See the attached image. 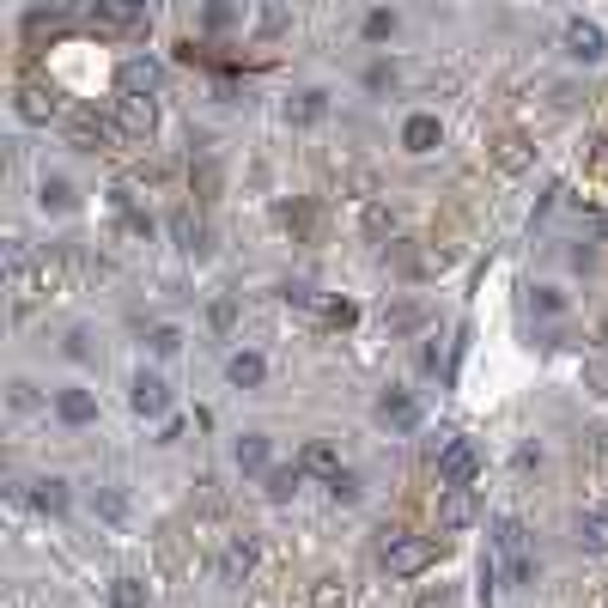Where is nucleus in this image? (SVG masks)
I'll list each match as a JSON object with an SVG mask.
<instances>
[{"label":"nucleus","instance_id":"obj_13","mask_svg":"<svg viewBox=\"0 0 608 608\" xmlns=\"http://www.w3.org/2000/svg\"><path fill=\"white\" fill-rule=\"evenodd\" d=\"M438 140H444L438 116H408V122H402V146L414 152V159H426V152H438Z\"/></svg>","mask_w":608,"mask_h":608},{"label":"nucleus","instance_id":"obj_19","mask_svg":"<svg viewBox=\"0 0 608 608\" xmlns=\"http://www.w3.org/2000/svg\"><path fill=\"white\" fill-rule=\"evenodd\" d=\"M298 487H304V463H292V469H268V499H274V505H286Z\"/></svg>","mask_w":608,"mask_h":608},{"label":"nucleus","instance_id":"obj_12","mask_svg":"<svg viewBox=\"0 0 608 608\" xmlns=\"http://www.w3.org/2000/svg\"><path fill=\"white\" fill-rule=\"evenodd\" d=\"M55 110H61L55 86H43V80H25V86H19V116H25V122H55Z\"/></svg>","mask_w":608,"mask_h":608},{"label":"nucleus","instance_id":"obj_39","mask_svg":"<svg viewBox=\"0 0 608 608\" xmlns=\"http://www.w3.org/2000/svg\"><path fill=\"white\" fill-rule=\"evenodd\" d=\"M232 317H238V311H232V298H219V304H213V329H232Z\"/></svg>","mask_w":608,"mask_h":608},{"label":"nucleus","instance_id":"obj_14","mask_svg":"<svg viewBox=\"0 0 608 608\" xmlns=\"http://www.w3.org/2000/svg\"><path fill=\"white\" fill-rule=\"evenodd\" d=\"M171 238H177V250H183V256H207V219H195L189 207H183V213H171Z\"/></svg>","mask_w":608,"mask_h":608},{"label":"nucleus","instance_id":"obj_7","mask_svg":"<svg viewBox=\"0 0 608 608\" xmlns=\"http://www.w3.org/2000/svg\"><path fill=\"white\" fill-rule=\"evenodd\" d=\"M475 517H481V493H475V481L438 493V523H444V529H469Z\"/></svg>","mask_w":608,"mask_h":608},{"label":"nucleus","instance_id":"obj_36","mask_svg":"<svg viewBox=\"0 0 608 608\" xmlns=\"http://www.w3.org/2000/svg\"><path fill=\"white\" fill-rule=\"evenodd\" d=\"M98 511H104L110 523H122V511H128V505H122V493H98Z\"/></svg>","mask_w":608,"mask_h":608},{"label":"nucleus","instance_id":"obj_16","mask_svg":"<svg viewBox=\"0 0 608 608\" xmlns=\"http://www.w3.org/2000/svg\"><path fill=\"white\" fill-rule=\"evenodd\" d=\"M225 377H232V390H256L262 377H268V359H262V353H232Z\"/></svg>","mask_w":608,"mask_h":608},{"label":"nucleus","instance_id":"obj_31","mask_svg":"<svg viewBox=\"0 0 608 608\" xmlns=\"http://www.w3.org/2000/svg\"><path fill=\"white\" fill-rule=\"evenodd\" d=\"M323 317L341 323V329H353V323H359V304H353V298H329V304H323Z\"/></svg>","mask_w":608,"mask_h":608},{"label":"nucleus","instance_id":"obj_27","mask_svg":"<svg viewBox=\"0 0 608 608\" xmlns=\"http://www.w3.org/2000/svg\"><path fill=\"white\" fill-rule=\"evenodd\" d=\"M146 347H152V353H159V359H171V353L183 347V329H177V323H159V329H152V335H146Z\"/></svg>","mask_w":608,"mask_h":608},{"label":"nucleus","instance_id":"obj_38","mask_svg":"<svg viewBox=\"0 0 608 608\" xmlns=\"http://www.w3.org/2000/svg\"><path fill=\"white\" fill-rule=\"evenodd\" d=\"M13 408L31 414V408H37V390H31V384H13Z\"/></svg>","mask_w":608,"mask_h":608},{"label":"nucleus","instance_id":"obj_35","mask_svg":"<svg viewBox=\"0 0 608 608\" xmlns=\"http://www.w3.org/2000/svg\"><path fill=\"white\" fill-rule=\"evenodd\" d=\"M499 165H505V171H523V140H505V146H499Z\"/></svg>","mask_w":608,"mask_h":608},{"label":"nucleus","instance_id":"obj_2","mask_svg":"<svg viewBox=\"0 0 608 608\" xmlns=\"http://www.w3.org/2000/svg\"><path fill=\"white\" fill-rule=\"evenodd\" d=\"M86 31L92 37H140L146 31V0H92Z\"/></svg>","mask_w":608,"mask_h":608},{"label":"nucleus","instance_id":"obj_1","mask_svg":"<svg viewBox=\"0 0 608 608\" xmlns=\"http://www.w3.org/2000/svg\"><path fill=\"white\" fill-rule=\"evenodd\" d=\"M493 548H499V566H505L511 584H529V578H536V548H529V529H523L517 517H499V523H493Z\"/></svg>","mask_w":608,"mask_h":608},{"label":"nucleus","instance_id":"obj_15","mask_svg":"<svg viewBox=\"0 0 608 608\" xmlns=\"http://www.w3.org/2000/svg\"><path fill=\"white\" fill-rule=\"evenodd\" d=\"M55 414H61L67 426H92V420H98V396H92V390H61V396H55Z\"/></svg>","mask_w":608,"mask_h":608},{"label":"nucleus","instance_id":"obj_33","mask_svg":"<svg viewBox=\"0 0 608 608\" xmlns=\"http://www.w3.org/2000/svg\"><path fill=\"white\" fill-rule=\"evenodd\" d=\"M365 86H371V92H390V86H396V67H390V61H371Z\"/></svg>","mask_w":608,"mask_h":608},{"label":"nucleus","instance_id":"obj_25","mask_svg":"<svg viewBox=\"0 0 608 608\" xmlns=\"http://www.w3.org/2000/svg\"><path fill=\"white\" fill-rule=\"evenodd\" d=\"M396 37V13L390 7H371L365 13V43H390Z\"/></svg>","mask_w":608,"mask_h":608},{"label":"nucleus","instance_id":"obj_24","mask_svg":"<svg viewBox=\"0 0 608 608\" xmlns=\"http://www.w3.org/2000/svg\"><path fill=\"white\" fill-rule=\"evenodd\" d=\"M250 566H256V548H250V542H232V548L219 554V572H225V578H244Z\"/></svg>","mask_w":608,"mask_h":608},{"label":"nucleus","instance_id":"obj_5","mask_svg":"<svg viewBox=\"0 0 608 608\" xmlns=\"http://www.w3.org/2000/svg\"><path fill=\"white\" fill-rule=\"evenodd\" d=\"M67 140H73V146H92V152H104V146H116V140H122V128H116V116L80 110V116H67Z\"/></svg>","mask_w":608,"mask_h":608},{"label":"nucleus","instance_id":"obj_37","mask_svg":"<svg viewBox=\"0 0 608 608\" xmlns=\"http://www.w3.org/2000/svg\"><path fill=\"white\" fill-rule=\"evenodd\" d=\"M414 608H450V590H444V584H438V590H420Z\"/></svg>","mask_w":608,"mask_h":608},{"label":"nucleus","instance_id":"obj_40","mask_svg":"<svg viewBox=\"0 0 608 608\" xmlns=\"http://www.w3.org/2000/svg\"><path fill=\"white\" fill-rule=\"evenodd\" d=\"M67 353H73V359H86V353H92V341H86V329H73V335H67Z\"/></svg>","mask_w":608,"mask_h":608},{"label":"nucleus","instance_id":"obj_30","mask_svg":"<svg viewBox=\"0 0 608 608\" xmlns=\"http://www.w3.org/2000/svg\"><path fill=\"white\" fill-rule=\"evenodd\" d=\"M329 499H335V505H359V475H347V469L329 475Z\"/></svg>","mask_w":608,"mask_h":608},{"label":"nucleus","instance_id":"obj_34","mask_svg":"<svg viewBox=\"0 0 608 608\" xmlns=\"http://www.w3.org/2000/svg\"><path fill=\"white\" fill-rule=\"evenodd\" d=\"M536 311H542V317H560V311H566V298H560L554 286H536Z\"/></svg>","mask_w":608,"mask_h":608},{"label":"nucleus","instance_id":"obj_32","mask_svg":"<svg viewBox=\"0 0 608 608\" xmlns=\"http://www.w3.org/2000/svg\"><path fill=\"white\" fill-rule=\"evenodd\" d=\"M286 31V0H268L262 7V37H280Z\"/></svg>","mask_w":608,"mask_h":608},{"label":"nucleus","instance_id":"obj_26","mask_svg":"<svg viewBox=\"0 0 608 608\" xmlns=\"http://www.w3.org/2000/svg\"><path fill=\"white\" fill-rule=\"evenodd\" d=\"M110 608H146V584L140 578H116L110 584Z\"/></svg>","mask_w":608,"mask_h":608},{"label":"nucleus","instance_id":"obj_18","mask_svg":"<svg viewBox=\"0 0 608 608\" xmlns=\"http://www.w3.org/2000/svg\"><path fill=\"white\" fill-rule=\"evenodd\" d=\"M238 469L244 475H268V438L262 432H244L238 438Z\"/></svg>","mask_w":608,"mask_h":608},{"label":"nucleus","instance_id":"obj_22","mask_svg":"<svg viewBox=\"0 0 608 608\" xmlns=\"http://www.w3.org/2000/svg\"><path fill=\"white\" fill-rule=\"evenodd\" d=\"M37 201H43V213H67V207H73V183H67V177H43Z\"/></svg>","mask_w":608,"mask_h":608},{"label":"nucleus","instance_id":"obj_11","mask_svg":"<svg viewBox=\"0 0 608 608\" xmlns=\"http://www.w3.org/2000/svg\"><path fill=\"white\" fill-rule=\"evenodd\" d=\"M566 55H572V61H602V55H608V37H602V25H590V19H572V25H566Z\"/></svg>","mask_w":608,"mask_h":608},{"label":"nucleus","instance_id":"obj_6","mask_svg":"<svg viewBox=\"0 0 608 608\" xmlns=\"http://www.w3.org/2000/svg\"><path fill=\"white\" fill-rule=\"evenodd\" d=\"M128 408H134L140 420H159V414L171 408V384H165L159 371H140V377H134V390H128Z\"/></svg>","mask_w":608,"mask_h":608},{"label":"nucleus","instance_id":"obj_20","mask_svg":"<svg viewBox=\"0 0 608 608\" xmlns=\"http://www.w3.org/2000/svg\"><path fill=\"white\" fill-rule=\"evenodd\" d=\"M31 505H37L43 517H61V511H67V481H37V487H31Z\"/></svg>","mask_w":608,"mask_h":608},{"label":"nucleus","instance_id":"obj_10","mask_svg":"<svg viewBox=\"0 0 608 608\" xmlns=\"http://www.w3.org/2000/svg\"><path fill=\"white\" fill-rule=\"evenodd\" d=\"M377 426H384V432H414L420 426V402L408 390H390L384 402H377Z\"/></svg>","mask_w":608,"mask_h":608},{"label":"nucleus","instance_id":"obj_3","mask_svg":"<svg viewBox=\"0 0 608 608\" xmlns=\"http://www.w3.org/2000/svg\"><path fill=\"white\" fill-rule=\"evenodd\" d=\"M432 566H438V542L432 536H402V529H396V536L384 542V572L390 578H420Z\"/></svg>","mask_w":608,"mask_h":608},{"label":"nucleus","instance_id":"obj_29","mask_svg":"<svg viewBox=\"0 0 608 608\" xmlns=\"http://www.w3.org/2000/svg\"><path fill=\"white\" fill-rule=\"evenodd\" d=\"M232 19H238V7H232V0H207V7H201V25H207V31H225Z\"/></svg>","mask_w":608,"mask_h":608},{"label":"nucleus","instance_id":"obj_21","mask_svg":"<svg viewBox=\"0 0 608 608\" xmlns=\"http://www.w3.org/2000/svg\"><path fill=\"white\" fill-rule=\"evenodd\" d=\"M286 116H292V122H323V116H329V92H298V98L286 104Z\"/></svg>","mask_w":608,"mask_h":608},{"label":"nucleus","instance_id":"obj_41","mask_svg":"<svg viewBox=\"0 0 608 608\" xmlns=\"http://www.w3.org/2000/svg\"><path fill=\"white\" fill-rule=\"evenodd\" d=\"M602 341H608V323H602Z\"/></svg>","mask_w":608,"mask_h":608},{"label":"nucleus","instance_id":"obj_4","mask_svg":"<svg viewBox=\"0 0 608 608\" xmlns=\"http://www.w3.org/2000/svg\"><path fill=\"white\" fill-rule=\"evenodd\" d=\"M432 463H438V487H469V481L481 475V450H475L469 438H444V444L432 450Z\"/></svg>","mask_w":608,"mask_h":608},{"label":"nucleus","instance_id":"obj_9","mask_svg":"<svg viewBox=\"0 0 608 608\" xmlns=\"http://www.w3.org/2000/svg\"><path fill=\"white\" fill-rule=\"evenodd\" d=\"M159 86H165L159 61H122V73H116V92H128V98H159Z\"/></svg>","mask_w":608,"mask_h":608},{"label":"nucleus","instance_id":"obj_8","mask_svg":"<svg viewBox=\"0 0 608 608\" xmlns=\"http://www.w3.org/2000/svg\"><path fill=\"white\" fill-rule=\"evenodd\" d=\"M110 116H116L122 140H146L152 128H159V110H152V98H128V92L116 98V110H110Z\"/></svg>","mask_w":608,"mask_h":608},{"label":"nucleus","instance_id":"obj_28","mask_svg":"<svg viewBox=\"0 0 608 608\" xmlns=\"http://www.w3.org/2000/svg\"><path fill=\"white\" fill-rule=\"evenodd\" d=\"M384 323H390L396 335H408V329H420V323H426V304H396V311H390Z\"/></svg>","mask_w":608,"mask_h":608},{"label":"nucleus","instance_id":"obj_17","mask_svg":"<svg viewBox=\"0 0 608 608\" xmlns=\"http://www.w3.org/2000/svg\"><path fill=\"white\" fill-rule=\"evenodd\" d=\"M578 542H584L590 554H608V505H596V511L578 517Z\"/></svg>","mask_w":608,"mask_h":608},{"label":"nucleus","instance_id":"obj_23","mask_svg":"<svg viewBox=\"0 0 608 608\" xmlns=\"http://www.w3.org/2000/svg\"><path fill=\"white\" fill-rule=\"evenodd\" d=\"M298 463H304V475H341V463H335V450L329 444H304V456H298Z\"/></svg>","mask_w":608,"mask_h":608}]
</instances>
